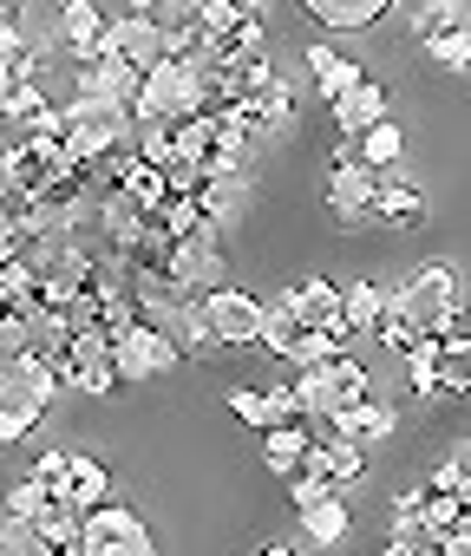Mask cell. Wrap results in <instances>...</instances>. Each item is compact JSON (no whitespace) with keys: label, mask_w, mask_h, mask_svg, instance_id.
Listing matches in <instances>:
<instances>
[{"label":"cell","mask_w":471,"mask_h":556,"mask_svg":"<svg viewBox=\"0 0 471 556\" xmlns=\"http://www.w3.org/2000/svg\"><path fill=\"white\" fill-rule=\"evenodd\" d=\"M347 530H354V504H347V497H321V504H308V510H302V536H308V543H321V549L347 543Z\"/></svg>","instance_id":"cell-23"},{"label":"cell","mask_w":471,"mask_h":556,"mask_svg":"<svg viewBox=\"0 0 471 556\" xmlns=\"http://www.w3.org/2000/svg\"><path fill=\"white\" fill-rule=\"evenodd\" d=\"M0 164H8V190H21L27 203L40 197V190H53L73 164H66V151L60 144H40V138H21V144H0Z\"/></svg>","instance_id":"cell-5"},{"label":"cell","mask_w":471,"mask_h":556,"mask_svg":"<svg viewBox=\"0 0 471 556\" xmlns=\"http://www.w3.org/2000/svg\"><path fill=\"white\" fill-rule=\"evenodd\" d=\"M295 341H302V328L289 321V308L276 302V308H263V334H256V348H269L276 361H289L295 354Z\"/></svg>","instance_id":"cell-29"},{"label":"cell","mask_w":471,"mask_h":556,"mask_svg":"<svg viewBox=\"0 0 471 556\" xmlns=\"http://www.w3.org/2000/svg\"><path fill=\"white\" fill-rule=\"evenodd\" d=\"M222 400H229V413L243 419V426H263V432H276V426H282V419H276V400H269V387H229Z\"/></svg>","instance_id":"cell-27"},{"label":"cell","mask_w":471,"mask_h":556,"mask_svg":"<svg viewBox=\"0 0 471 556\" xmlns=\"http://www.w3.org/2000/svg\"><path fill=\"white\" fill-rule=\"evenodd\" d=\"M21 354H34V321H21L8 308V315H0V361H21Z\"/></svg>","instance_id":"cell-34"},{"label":"cell","mask_w":471,"mask_h":556,"mask_svg":"<svg viewBox=\"0 0 471 556\" xmlns=\"http://www.w3.org/2000/svg\"><path fill=\"white\" fill-rule=\"evenodd\" d=\"M425 491H432V497H464V491H471V458H464V445L432 471V484H425Z\"/></svg>","instance_id":"cell-31"},{"label":"cell","mask_w":471,"mask_h":556,"mask_svg":"<svg viewBox=\"0 0 471 556\" xmlns=\"http://www.w3.org/2000/svg\"><path fill=\"white\" fill-rule=\"evenodd\" d=\"M256 556H302V549H289V543H263Z\"/></svg>","instance_id":"cell-38"},{"label":"cell","mask_w":471,"mask_h":556,"mask_svg":"<svg viewBox=\"0 0 471 556\" xmlns=\"http://www.w3.org/2000/svg\"><path fill=\"white\" fill-rule=\"evenodd\" d=\"M0 510H8V530H34V517L47 510V491L34 478H21V484H8V504Z\"/></svg>","instance_id":"cell-28"},{"label":"cell","mask_w":471,"mask_h":556,"mask_svg":"<svg viewBox=\"0 0 471 556\" xmlns=\"http://www.w3.org/2000/svg\"><path fill=\"white\" fill-rule=\"evenodd\" d=\"M0 197H8V164H0Z\"/></svg>","instance_id":"cell-40"},{"label":"cell","mask_w":471,"mask_h":556,"mask_svg":"<svg viewBox=\"0 0 471 556\" xmlns=\"http://www.w3.org/2000/svg\"><path fill=\"white\" fill-rule=\"evenodd\" d=\"M380 556H406V549H399V543H386V549H380Z\"/></svg>","instance_id":"cell-39"},{"label":"cell","mask_w":471,"mask_h":556,"mask_svg":"<svg viewBox=\"0 0 471 556\" xmlns=\"http://www.w3.org/2000/svg\"><path fill=\"white\" fill-rule=\"evenodd\" d=\"M328 432H334L341 445L367 452V445H386V439L399 432V413H393L386 400H360V406H341V413L328 419Z\"/></svg>","instance_id":"cell-10"},{"label":"cell","mask_w":471,"mask_h":556,"mask_svg":"<svg viewBox=\"0 0 471 556\" xmlns=\"http://www.w3.org/2000/svg\"><path fill=\"white\" fill-rule=\"evenodd\" d=\"M373 341H380V348H386V354H406V348H412V341H419V334H412V328H406V321H399V315H393V308H386V321H380V328H373Z\"/></svg>","instance_id":"cell-35"},{"label":"cell","mask_w":471,"mask_h":556,"mask_svg":"<svg viewBox=\"0 0 471 556\" xmlns=\"http://www.w3.org/2000/svg\"><path fill=\"white\" fill-rule=\"evenodd\" d=\"M399 361H406V380H412L419 400H445V393H451V380H445V341H425V334H419Z\"/></svg>","instance_id":"cell-18"},{"label":"cell","mask_w":471,"mask_h":556,"mask_svg":"<svg viewBox=\"0 0 471 556\" xmlns=\"http://www.w3.org/2000/svg\"><path fill=\"white\" fill-rule=\"evenodd\" d=\"M79 517H86V510H73V504H60V497H47V510L34 517V530H27V543H34L40 556H60V549H79Z\"/></svg>","instance_id":"cell-19"},{"label":"cell","mask_w":471,"mask_h":556,"mask_svg":"<svg viewBox=\"0 0 471 556\" xmlns=\"http://www.w3.org/2000/svg\"><path fill=\"white\" fill-rule=\"evenodd\" d=\"M282 308H289V321H295V328H308V334H341V289H334V282H321V275L295 282V289L282 295ZM341 341H347V334H341Z\"/></svg>","instance_id":"cell-8"},{"label":"cell","mask_w":471,"mask_h":556,"mask_svg":"<svg viewBox=\"0 0 471 556\" xmlns=\"http://www.w3.org/2000/svg\"><path fill=\"white\" fill-rule=\"evenodd\" d=\"M177 367V348L157 334V328H131L125 341H112V374H118V387L125 380H157V374H170Z\"/></svg>","instance_id":"cell-6"},{"label":"cell","mask_w":471,"mask_h":556,"mask_svg":"<svg viewBox=\"0 0 471 556\" xmlns=\"http://www.w3.org/2000/svg\"><path fill=\"white\" fill-rule=\"evenodd\" d=\"M308 21L334 34H367L386 21V0H308Z\"/></svg>","instance_id":"cell-15"},{"label":"cell","mask_w":471,"mask_h":556,"mask_svg":"<svg viewBox=\"0 0 471 556\" xmlns=\"http://www.w3.org/2000/svg\"><path fill=\"white\" fill-rule=\"evenodd\" d=\"M118 144H131V112H125V105H112V99H73V105H66V138H60V151H66L73 170H99Z\"/></svg>","instance_id":"cell-2"},{"label":"cell","mask_w":471,"mask_h":556,"mask_svg":"<svg viewBox=\"0 0 471 556\" xmlns=\"http://www.w3.org/2000/svg\"><path fill=\"white\" fill-rule=\"evenodd\" d=\"M105 60H118L125 73H138V79H144V73L164 60V27H157V14H151V8H125V14H112Z\"/></svg>","instance_id":"cell-4"},{"label":"cell","mask_w":471,"mask_h":556,"mask_svg":"<svg viewBox=\"0 0 471 556\" xmlns=\"http://www.w3.org/2000/svg\"><path fill=\"white\" fill-rule=\"evenodd\" d=\"M289 497H295V510H308V504H321V497H334V491H328L315 471H295V478H289Z\"/></svg>","instance_id":"cell-36"},{"label":"cell","mask_w":471,"mask_h":556,"mask_svg":"<svg viewBox=\"0 0 471 556\" xmlns=\"http://www.w3.org/2000/svg\"><path fill=\"white\" fill-rule=\"evenodd\" d=\"M236 21H243V8H236V0H203V8H196V34H203V40L229 34Z\"/></svg>","instance_id":"cell-33"},{"label":"cell","mask_w":471,"mask_h":556,"mask_svg":"<svg viewBox=\"0 0 471 556\" xmlns=\"http://www.w3.org/2000/svg\"><path fill=\"white\" fill-rule=\"evenodd\" d=\"M243 203H250V184H196V190H190V210H196L209 229H222L229 216H243Z\"/></svg>","instance_id":"cell-24"},{"label":"cell","mask_w":471,"mask_h":556,"mask_svg":"<svg viewBox=\"0 0 471 556\" xmlns=\"http://www.w3.org/2000/svg\"><path fill=\"white\" fill-rule=\"evenodd\" d=\"M60 504H73V510H99V504H112V471H105L99 458L73 452V465H66V497H60Z\"/></svg>","instance_id":"cell-21"},{"label":"cell","mask_w":471,"mask_h":556,"mask_svg":"<svg viewBox=\"0 0 471 556\" xmlns=\"http://www.w3.org/2000/svg\"><path fill=\"white\" fill-rule=\"evenodd\" d=\"M105 34H112V14L105 8H92V0H66L60 8V27H53V40L79 60V66H92V60H105Z\"/></svg>","instance_id":"cell-7"},{"label":"cell","mask_w":471,"mask_h":556,"mask_svg":"<svg viewBox=\"0 0 471 556\" xmlns=\"http://www.w3.org/2000/svg\"><path fill=\"white\" fill-rule=\"evenodd\" d=\"M386 308H393V295L380 289V282H347L341 289V334H373L380 321H386Z\"/></svg>","instance_id":"cell-20"},{"label":"cell","mask_w":471,"mask_h":556,"mask_svg":"<svg viewBox=\"0 0 471 556\" xmlns=\"http://www.w3.org/2000/svg\"><path fill=\"white\" fill-rule=\"evenodd\" d=\"M308 73H315V86H321V99H328V105H334L347 86H360V79H367V66H354L334 40H315V47H308Z\"/></svg>","instance_id":"cell-16"},{"label":"cell","mask_w":471,"mask_h":556,"mask_svg":"<svg viewBox=\"0 0 471 556\" xmlns=\"http://www.w3.org/2000/svg\"><path fill=\"white\" fill-rule=\"evenodd\" d=\"M99 223H105V236H112V255H118V262H131V249H138V229H144V210H138L131 197L105 190V203H99Z\"/></svg>","instance_id":"cell-22"},{"label":"cell","mask_w":471,"mask_h":556,"mask_svg":"<svg viewBox=\"0 0 471 556\" xmlns=\"http://www.w3.org/2000/svg\"><path fill=\"white\" fill-rule=\"evenodd\" d=\"M302 452H308V426L295 419V426H276L269 439H263V465L276 471V478H295L302 471Z\"/></svg>","instance_id":"cell-26"},{"label":"cell","mask_w":471,"mask_h":556,"mask_svg":"<svg viewBox=\"0 0 471 556\" xmlns=\"http://www.w3.org/2000/svg\"><path fill=\"white\" fill-rule=\"evenodd\" d=\"M393 295V315L412 328V334H425V341H464V275L451 268V262H425V268H412L399 289H386Z\"/></svg>","instance_id":"cell-1"},{"label":"cell","mask_w":471,"mask_h":556,"mask_svg":"<svg viewBox=\"0 0 471 556\" xmlns=\"http://www.w3.org/2000/svg\"><path fill=\"white\" fill-rule=\"evenodd\" d=\"M347 157H354L360 170H373V177H386V170H399V157H406V131H399L393 118H380L373 131H360V138L347 144Z\"/></svg>","instance_id":"cell-14"},{"label":"cell","mask_w":471,"mask_h":556,"mask_svg":"<svg viewBox=\"0 0 471 556\" xmlns=\"http://www.w3.org/2000/svg\"><path fill=\"white\" fill-rule=\"evenodd\" d=\"M0 556H34L27 530H8V523H0Z\"/></svg>","instance_id":"cell-37"},{"label":"cell","mask_w":471,"mask_h":556,"mask_svg":"<svg viewBox=\"0 0 471 556\" xmlns=\"http://www.w3.org/2000/svg\"><path fill=\"white\" fill-rule=\"evenodd\" d=\"M380 118H393V105H386V86H380V79H360V86H347V92L334 99V125H341L347 138L373 131Z\"/></svg>","instance_id":"cell-13"},{"label":"cell","mask_w":471,"mask_h":556,"mask_svg":"<svg viewBox=\"0 0 471 556\" xmlns=\"http://www.w3.org/2000/svg\"><path fill=\"white\" fill-rule=\"evenodd\" d=\"M66 465H73V452H60V445H53V452H40V458H34V471H27V478H34L47 497H66Z\"/></svg>","instance_id":"cell-32"},{"label":"cell","mask_w":471,"mask_h":556,"mask_svg":"<svg viewBox=\"0 0 471 556\" xmlns=\"http://www.w3.org/2000/svg\"><path fill=\"white\" fill-rule=\"evenodd\" d=\"M321 374H328V387H334V400H341V406H360V400H373V374H367V367H360L347 348H341L334 361H321Z\"/></svg>","instance_id":"cell-25"},{"label":"cell","mask_w":471,"mask_h":556,"mask_svg":"<svg viewBox=\"0 0 471 556\" xmlns=\"http://www.w3.org/2000/svg\"><path fill=\"white\" fill-rule=\"evenodd\" d=\"M138 543H151V530L125 504H99L79 517V549H138Z\"/></svg>","instance_id":"cell-9"},{"label":"cell","mask_w":471,"mask_h":556,"mask_svg":"<svg viewBox=\"0 0 471 556\" xmlns=\"http://www.w3.org/2000/svg\"><path fill=\"white\" fill-rule=\"evenodd\" d=\"M367 216H380L386 229H399V223H419V216H425V190H419V184H406V177H380V184H373V203H367Z\"/></svg>","instance_id":"cell-17"},{"label":"cell","mask_w":471,"mask_h":556,"mask_svg":"<svg viewBox=\"0 0 471 556\" xmlns=\"http://www.w3.org/2000/svg\"><path fill=\"white\" fill-rule=\"evenodd\" d=\"M196 308H203V328H209V341L216 348H256V334H263V302L250 295V289H209V295H196Z\"/></svg>","instance_id":"cell-3"},{"label":"cell","mask_w":471,"mask_h":556,"mask_svg":"<svg viewBox=\"0 0 471 556\" xmlns=\"http://www.w3.org/2000/svg\"><path fill=\"white\" fill-rule=\"evenodd\" d=\"M373 170H360L354 157H347V144L334 151V170H328V210L341 216V223H354V216H367V203H373Z\"/></svg>","instance_id":"cell-12"},{"label":"cell","mask_w":471,"mask_h":556,"mask_svg":"<svg viewBox=\"0 0 471 556\" xmlns=\"http://www.w3.org/2000/svg\"><path fill=\"white\" fill-rule=\"evenodd\" d=\"M47 105H53V99H47V86H8V99H0V118L27 131V125L47 112Z\"/></svg>","instance_id":"cell-30"},{"label":"cell","mask_w":471,"mask_h":556,"mask_svg":"<svg viewBox=\"0 0 471 556\" xmlns=\"http://www.w3.org/2000/svg\"><path fill=\"white\" fill-rule=\"evenodd\" d=\"M302 471H315L334 497H347V484H360V478H367V452H354V445H341V439H308Z\"/></svg>","instance_id":"cell-11"}]
</instances>
